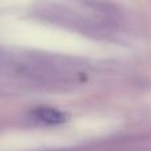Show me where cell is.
Segmentation results:
<instances>
[{"label":"cell","instance_id":"obj_1","mask_svg":"<svg viewBox=\"0 0 151 151\" xmlns=\"http://www.w3.org/2000/svg\"><path fill=\"white\" fill-rule=\"evenodd\" d=\"M32 115L36 117L39 121L49 125H60L68 121V114H65L64 111L55 109V107H49V106H40L32 111Z\"/></svg>","mask_w":151,"mask_h":151}]
</instances>
